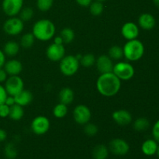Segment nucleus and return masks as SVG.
<instances>
[{
  "instance_id": "17",
  "label": "nucleus",
  "mask_w": 159,
  "mask_h": 159,
  "mask_svg": "<svg viewBox=\"0 0 159 159\" xmlns=\"http://www.w3.org/2000/svg\"><path fill=\"white\" fill-rule=\"evenodd\" d=\"M155 18L150 13H143L138 18V25L144 30H151L155 27Z\"/></svg>"
},
{
  "instance_id": "44",
  "label": "nucleus",
  "mask_w": 159,
  "mask_h": 159,
  "mask_svg": "<svg viewBox=\"0 0 159 159\" xmlns=\"http://www.w3.org/2000/svg\"><path fill=\"white\" fill-rule=\"evenodd\" d=\"M153 2L155 4V6L159 9V0H153Z\"/></svg>"
},
{
  "instance_id": "6",
  "label": "nucleus",
  "mask_w": 159,
  "mask_h": 159,
  "mask_svg": "<svg viewBox=\"0 0 159 159\" xmlns=\"http://www.w3.org/2000/svg\"><path fill=\"white\" fill-rule=\"evenodd\" d=\"M4 87L9 96H15L24 89V82L19 75L9 76L5 82Z\"/></svg>"
},
{
  "instance_id": "34",
  "label": "nucleus",
  "mask_w": 159,
  "mask_h": 159,
  "mask_svg": "<svg viewBox=\"0 0 159 159\" xmlns=\"http://www.w3.org/2000/svg\"><path fill=\"white\" fill-rule=\"evenodd\" d=\"M34 16V10L32 8L30 7H25L21 9L20 12V18L24 21H28V20H31Z\"/></svg>"
},
{
  "instance_id": "7",
  "label": "nucleus",
  "mask_w": 159,
  "mask_h": 159,
  "mask_svg": "<svg viewBox=\"0 0 159 159\" xmlns=\"http://www.w3.org/2000/svg\"><path fill=\"white\" fill-rule=\"evenodd\" d=\"M24 23L20 18L12 16L8 19L3 24V30L10 36H16L23 31Z\"/></svg>"
},
{
  "instance_id": "35",
  "label": "nucleus",
  "mask_w": 159,
  "mask_h": 159,
  "mask_svg": "<svg viewBox=\"0 0 159 159\" xmlns=\"http://www.w3.org/2000/svg\"><path fill=\"white\" fill-rule=\"evenodd\" d=\"M9 110H10V107L7 106L6 103L0 104V117H8L9 115Z\"/></svg>"
},
{
  "instance_id": "10",
  "label": "nucleus",
  "mask_w": 159,
  "mask_h": 159,
  "mask_svg": "<svg viewBox=\"0 0 159 159\" xmlns=\"http://www.w3.org/2000/svg\"><path fill=\"white\" fill-rule=\"evenodd\" d=\"M50 120L44 116H37L31 123V130L36 135H43L49 130Z\"/></svg>"
},
{
  "instance_id": "9",
  "label": "nucleus",
  "mask_w": 159,
  "mask_h": 159,
  "mask_svg": "<svg viewBox=\"0 0 159 159\" xmlns=\"http://www.w3.org/2000/svg\"><path fill=\"white\" fill-rule=\"evenodd\" d=\"M108 148L109 151L114 155L124 156L130 151V145L122 138H115L110 141Z\"/></svg>"
},
{
  "instance_id": "5",
  "label": "nucleus",
  "mask_w": 159,
  "mask_h": 159,
  "mask_svg": "<svg viewBox=\"0 0 159 159\" xmlns=\"http://www.w3.org/2000/svg\"><path fill=\"white\" fill-rule=\"evenodd\" d=\"M113 73L121 81H128L134 77L135 70L133 65L129 62L119 61L113 65Z\"/></svg>"
},
{
  "instance_id": "26",
  "label": "nucleus",
  "mask_w": 159,
  "mask_h": 159,
  "mask_svg": "<svg viewBox=\"0 0 159 159\" xmlns=\"http://www.w3.org/2000/svg\"><path fill=\"white\" fill-rule=\"evenodd\" d=\"M67 113H68V106L61 102L57 104L53 109V115L58 119L64 118Z\"/></svg>"
},
{
  "instance_id": "11",
  "label": "nucleus",
  "mask_w": 159,
  "mask_h": 159,
  "mask_svg": "<svg viewBox=\"0 0 159 159\" xmlns=\"http://www.w3.org/2000/svg\"><path fill=\"white\" fill-rule=\"evenodd\" d=\"M23 6V0H3L2 10L9 16H16L20 13Z\"/></svg>"
},
{
  "instance_id": "27",
  "label": "nucleus",
  "mask_w": 159,
  "mask_h": 159,
  "mask_svg": "<svg viewBox=\"0 0 159 159\" xmlns=\"http://www.w3.org/2000/svg\"><path fill=\"white\" fill-rule=\"evenodd\" d=\"M60 36L63 40L64 43H70L74 40L75 39V32L71 28L65 27L61 31Z\"/></svg>"
},
{
  "instance_id": "20",
  "label": "nucleus",
  "mask_w": 159,
  "mask_h": 159,
  "mask_svg": "<svg viewBox=\"0 0 159 159\" xmlns=\"http://www.w3.org/2000/svg\"><path fill=\"white\" fill-rule=\"evenodd\" d=\"M58 97L60 102L65 104L67 106L70 105L74 101V91L71 88L65 87V88H63L61 90L60 93H59Z\"/></svg>"
},
{
  "instance_id": "29",
  "label": "nucleus",
  "mask_w": 159,
  "mask_h": 159,
  "mask_svg": "<svg viewBox=\"0 0 159 159\" xmlns=\"http://www.w3.org/2000/svg\"><path fill=\"white\" fill-rule=\"evenodd\" d=\"M5 156L8 159H15L18 155V151H17L16 147L13 143H8L6 144L4 148Z\"/></svg>"
},
{
  "instance_id": "41",
  "label": "nucleus",
  "mask_w": 159,
  "mask_h": 159,
  "mask_svg": "<svg viewBox=\"0 0 159 159\" xmlns=\"http://www.w3.org/2000/svg\"><path fill=\"white\" fill-rule=\"evenodd\" d=\"M6 63V54L2 50H0V68H3Z\"/></svg>"
},
{
  "instance_id": "25",
  "label": "nucleus",
  "mask_w": 159,
  "mask_h": 159,
  "mask_svg": "<svg viewBox=\"0 0 159 159\" xmlns=\"http://www.w3.org/2000/svg\"><path fill=\"white\" fill-rule=\"evenodd\" d=\"M108 55L112 60H120L124 57V51L123 48L118 45H114L111 47L108 51Z\"/></svg>"
},
{
  "instance_id": "4",
  "label": "nucleus",
  "mask_w": 159,
  "mask_h": 159,
  "mask_svg": "<svg viewBox=\"0 0 159 159\" xmlns=\"http://www.w3.org/2000/svg\"><path fill=\"white\" fill-rule=\"evenodd\" d=\"M79 59L74 55L65 56L60 61V71L64 75L72 76L75 74L79 68Z\"/></svg>"
},
{
  "instance_id": "36",
  "label": "nucleus",
  "mask_w": 159,
  "mask_h": 159,
  "mask_svg": "<svg viewBox=\"0 0 159 159\" xmlns=\"http://www.w3.org/2000/svg\"><path fill=\"white\" fill-rule=\"evenodd\" d=\"M152 136H153V139H155L159 144V120H158L154 124L153 127H152Z\"/></svg>"
},
{
  "instance_id": "38",
  "label": "nucleus",
  "mask_w": 159,
  "mask_h": 159,
  "mask_svg": "<svg viewBox=\"0 0 159 159\" xmlns=\"http://www.w3.org/2000/svg\"><path fill=\"white\" fill-rule=\"evenodd\" d=\"M75 2L80 6H82V7H89L90 6V4L93 2V0H75Z\"/></svg>"
},
{
  "instance_id": "21",
  "label": "nucleus",
  "mask_w": 159,
  "mask_h": 159,
  "mask_svg": "<svg viewBox=\"0 0 159 159\" xmlns=\"http://www.w3.org/2000/svg\"><path fill=\"white\" fill-rule=\"evenodd\" d=\"M2 51L6 56L15 57L20 51V45L17 42L10 40L5 43Z\"/></svg>"
},
{
  "instance_id": "39",
  "label": "nucleus",
  "mask_w": 159,
  "mask_h": 159,
  "mask_svg": "<svg viewBox=\"0 0 159 159\" xmlns=\"http://www.w3.org/2000/svg\"><path fill=\"white\" fill-rule=\"evenodd\" d=\"M7 73L5 71L4 68H0V83L5 82L7 79Z\"/></svg>"
},
{
  "instance_id": "32",
  "label": "nucleus",
  "mask_w": 159,
  "mask_h": 159,
  "mask_svg": "<svg viewBox=\"0 0 159 159\" xmlns=\"http://www.w3.org/2000/svg\"><path fill=\"white\" fill-rule=\"evenodd\" d=\"M54 0H37V6L39 10L47 12L52 7Z\"/></svg>"
},
{
  "instance_id": "12",
  "label": "nucleus",
  "mask_w": 159,
  "mask_h": 159,
  "mask_svg": "<svg viewBox=\"0 0 159 159\" xmlns=\"http://www.w3.org/2000/svg\"><path fill=\"white\" fill-rule=\"evenodd\" d=\"M46 55L51 61H60L65 56V48L63 44L51 43L46 50Z\"/></svg>"
},
{
  "instance_id": "42",
  "label": "nucleus",
  "mask_w": 159,
  "mask_h": 159,
  "mask_svg": "<svg viewBox=\"0 0 159 159\" xmlns=\"http://www.w3.org/2000/svg\"><path fill=\"white\" fill-rule=\"evenodd\" d=\"M7 138V133L5 130L0 128V142H3Z\"/></svg>"
},
{
  "instance_id": "40",
  "label": "nucleus",
  "mask_w": 159,
  "mask_h": 159,
  "mask_svg": "<svg viewBox=\"0 0 159 159\" xmlns=\"http://www.w3.org/2000/svg\"><path fill=\"white\" fill-rule=\"evenodd\" d=\"M5 103H6L7 106H9V107H11V106L14 105V104L16 103L15 99H14V96H9V95H8L7 98H6V101H5Z\"/></svg>"
},
{
  "instance_id": "1",
  "label": "nucleus",
  "mask_w": 159,
  "mask_h": 159,
  "mask_svg": "<svg viewBox=\"0 0 159 159\" xmlns=\"http://www.w3.org/2000/svg\"><path fill=\"white\" fill-rule=\"evenodd\" d=\"M121 80L113 72L101 74L96 81V88L101 95L111 97L119 93Z\"/></svg>"
},
{
  "instance_id": "8",
  "label": "nucleus",
  "mask_w": 159,
  "mask_h": 159,
  "mask_svg": "<svg viewBox=\"0 0 159 159\" xmlns=\"http://www.w3.org/2000/svg\"><path fill=\"white\" fill-rule=\"evenodd\" d=\"M73 118L78 124L85 125L90 122L92 118L91 110L87 106L79 104L76 106L73 110Z\"/></svg>"
},
{
  "instance_id": "33",
  "label": "nucleus",
  "mask_w": 159,
  "mask_h": 159,
  "mask_svg": "<svg viewBox=\"0 0 159 159\" xmlns=\"http://www.w3.org/2000/svg\"><path fill=\"white\" fill-rule=\"evenodd\" d=\"M84 126H85V127H84V132H85L86 135H88L89 137H93L97 134L98 131H99V128H98V127L96 124L89 122Z\"/></svg>"
},
{
  "instance_id": "30",
  "label": "nucleus",
  "mask_w": 159,
  "mask_h": 159,
  "mask_svg": "<svg viewBox=\"0 0 159 159\" xmlns=\"http://www.w3.org/2000/svg\"><path fill=\"white\" fill-rule=\"evenodd\" d=\"M96 57H95L94 54H84L81 57L79 62L81 65L85 68H90L93 65H95L96 63Z\"/></svg>"
},
{
  "instance_id": "46",
  "label": "nucleus",
  "mask_w": 159,
  "mask_h": 159,
  "mask_svg": "<svg viewBox=\"0 0 159 159\" xmlns=\"http://www.w3.org/2000/svg\"><path fill=\"white\" fill-rule=\"evenodd\" d=\"M96 1H99V2H105V1H107V0H96Z\"/></svg>"
},
{
  "instance_id": "28",
  "label": "nucleus",
  "mask_w": 159,
  "mask_h": 159,
  "mask_svg": "<svg viewBox=\"0 0 159 159\" xmlns=\"http://www.w3.org/2000/svg\"><path fill=\"white\" fill-rule=\"evenodd\" d=\"M35 37L32 33H27L25 34L24 35L22 36L21 39H20V45L23 47L25 49H28L30 48L34 43V40H35Z\"/></svg>"
},
{
  "instance_id": "24",
  "label": "nucleus",
  "mask_w": 159,
  "mask_h": 159,
  "mask_svg": "<svg viewBox=\"0 0 159 159\" xmlns=\"http://www.w3.org/2000/svg\"><path fill=\"white\" fill-rule=\"evenodd\" d=\"M134 129L137 131H145L150 127V122L147 118L140 117L138 118L133 124Z\"/></svg>"
},
{
  "instance_id": "16",
  "label": "nucleus",
  "mask_w": 159,
  "mask_h": 159,
  "mask_svg": "<svg viewBox=\"0 0 159 159\" xmlns=\"http://www.w3.org/2000/svg\"><path fill=\"white\" fill-rule=\"evenodd\" d=\"M4 69L6 71L8 75L13 76L19 75L23 71V65L21 62L16 59H12L8 61H6L4 65Z\"/></svg>"
},
{
  "instance_id": "31",
  "label": "nucleus",
  "mask_w": 159,
  "mask_h": 159,
  "mask_svg": "<svg viewBox=\"0 0 159 159\" xmlns=\"http://www.w3.org/2000/svg\"><path fill=\"white\" fill-rule=\"evenodd\" d=\"M89 7V11L92 15L96 16L101 15L104 10V6L102 2H93Z\"/></svg>"
},
{
  "instance_id": "43",
  "label": "nucleus",
  "mask_w": 159,
  "mask_h": 159,
  "mask_svg": "<svg viewBox=\"0 0 159 159\" xmlns=\"http://www.w3.org/2000/svg\"><path fill=\"white\" fill-rule=\"evenodd\" d=\"M54 43H57V44H63L64 42L63 40H62L61 37L60 35L57 36V37H54Z\"/></svg>"
},
{
  "instance_id": "37",
  "label": "nucleus",
  "mask_w": 159,
  "mask_h": 159,
  "mask_svg": "<svg viewBox=\"0 0 159 159\" xmlns=\"http://www.w3.org/2000/svg\"><path fill=\"white\" fill-rule=\"evenodd\" d=\"M8 94L6 91V89L3 85H0V104L5 103L6 99L7 98Z\"/></svg>"
},
{
  "instance_id": "18",
  "label": "nucleus",
  "mask_w": 159,
  "mask_h": 159,
  "mask_svg": "<svg viewBox=\"0 0 159 159\" xmlns=\"http://www.w3.org/2000/svg\"><path fill=\"white\" fill-rule=\"evenodd\" d=\"M159 144L155 139H147L141 144V152L146 156H154L156 155Z\"/></svg>"
},
{
  "instance_id": "22",
  "label": "nucleus",
  "mask_w": 159,
  "mask_h": 159,
  "mask_svg": "<svg viewBox=\"0 0 159 159\" xmlns=\"http://www.w3.org/2000/svg\"><path fill=\"white\" fill-rule=\"evenodd\" d=\"M110 151L104 144H98L93 148V157L94 159H107L109 156Z\"/></svg>"
},
{
  "instance_id": "3",
  "label": "nucleus",
  "mask_w": 159,
  "mask_h": 159,
  "mask_svg": "<svg viewBox=\"0 0 159 159\" xmlns=\"http://www.w3.org/2000/svg\"><path fill=\"white\" fill-rule=\"evenodd\" d=\"M124 57L129 61H137L143 57L144 54V46L138 39L127 40L123 48Z\"/></svg>"
},
{
  "instance_id": "15",
  "label": "nucleus",
  "mask_w": 159,
  "mask_h": 159,
  "mask_svg": "<svg viewBox=\"0 0 159 159\" xmlns=\"http://www.w3.org/2000/svg\"><path fill=\"white\" fill-rule=\"evenodd\" d=\"M115 123L120 126H127L132 122V116L129 111L126 110H116L112 114Z\"/></svg>"
},
{
  "instance_id": "2",
  "label": "nucleus",
  "mask_w": 159,
  "mask_h": 159,
  "mask_svg": "<svg viewBox=\"0 0 159 159\" xmlns=\"http://www.w3.org/2000/svg\"><path fill=\"white\" fill-rule=\"evenodd\" d=\"M56 27L52 21L43 19L36 22L33 26L32 34L36 39L41 41H48L55 34Z\"/></svg>"
},
{
  "instance_id": "14",
  "label": "nucleus",
  "mask_w": 159,
  "mask_h": 159,
  "mask_svg": "<svg viewBox=\"0 0 159 159\" xmlns=\"http://www.w3.org/2000/svg\"><path fill=\"white\" fill-rule=\"evenodd\" d=\"M121 34L127 40H134L139 36V27L134 22H127L121 28Z\"/></svg>"
},
{
  "instance_id": "19",
  "label": "nucleus",
  "mask_w": 159,
  "mask_h": 159,
  "mask_svg": "<svg viewBox=\"0 0 159 159\" xmlns=\"http://www.w3.org/2000/svg\"><path fill=\"white\" fill-rule=\"evenodd\" d=\"M33 98H34V96H33L32 93L29 90L26 89H23L19 94L14 96L16 103L21 106V107H26V106L29 105L32 102Z\"/></svg>"
},
{
  "instance_id": "23",
  "label": "nucleus",
  "mask_w": 159,
  "mask_h": 159,
  "mask_svg": "<svg viewBox=\"0 0 159 159\" xmlns=\"http://www.w3.org/2000/svg\"><path fill=\"white\" fill-rule=\"evenodd\" d=\"M24 116V110L23 107L15 103L14 105L11 106L10 110H9V117L12 119V120H20Z\"/></svg>"
},
{
  "instance_id": "45",
  "label": "nucleus",
  "mask_w": 159,
  "mask_h": 159,
  "mask_svg": "<svg viewBox=\"0 0 159 159\" xmlns=\"http://www.w3.org/2000/svg\"><path fill=\"white\" fill-rule=\"evenodd\" d=\"M156 155H158V157L159 158V145H158V151H157V153H156Z\"/></svg>"
},
{
  "instance_id": "13",
  "label": "nucleus",
  "mask_w": 159,
  "mask_h": 159,
  "mask_svg": "<svg viewBox=\"0 0 159 159\" xmlns=\"http://www.w3.org/2000/svg\"><path fill=\"white\" fill-rule=\"evenodd\" d=\"M95 65H96L97 70L101 74L113 72V68L114 65H113V61L109 57V55H107V54L100 55L96 60Z\"/></svg>"
}]
</instances>
